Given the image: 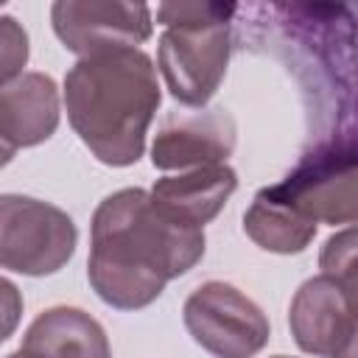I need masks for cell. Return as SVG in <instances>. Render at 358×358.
Instances as JSON below:
<instances>
[{"label": "cell", "mask_w": 358, "mask_h": 358, "mask_svg": "<svg viewBox=\"0 0 358 358\" xmlns=\"http://www.w3.org/2000/svg\"><path fill=\"white\" fill-rule=\"evenodd\" d=\"M28 62V34L17 25L14 17H0V81L8 84L22 76Z\"/></svg>", "instance_id": "9a60e30c"}, {"label": "cell", "mask_w": 358, "mask_h": 358, "mask_svg": "<svg viewBox=\"0 0 358 358\" xmlns=\"http://www.w3.org/2000/svg\"><path fill=\"white\" fill-rule=\"evenodd\" d=\"M238 126L224 106L168 112L151 143V162L159 171H193L224 165L235 151Z\"/></svg>", "instance_id": "ba28073f"}, {"label": "cell", "mask_w": 358, "mask_h": 358, "mask_svg": "<svg viewBox=\"0 0 358 358\" xmlns=\"http://www.w3.org/2000/svg\"><path fill=\"white\" fill-rule=\"evenodd\" d=\"M232 3H159L165 25L157 45V67L168 92L193 109H204L227 76L232 53Z\"/></svg>", "instance_id": "3957f363"}, {"label": "cell", "mask_w": 358, "mask_h": 358, "mask_svg": "<svg viewBox=\"0 0 358 358\" xmlns=\"http://www.w3.org/2000/svg\"><path fill=\"white\" fill-rule=\"evenodd\" d=\"M274 358H288V355H274Z\"/></svg>", "instance_id": "ac0fdd59"}, {"label": "cell", "mask_w": 358, "mask_h": 358, "mask_svg": "<svg viewBox=\"0 0 358 358\" xmlns=\"http://www.w3.org/2000/svg\"><path fill=\"white\" fill-rule=\"evenodd\" d=\"M243 232L266 252L299 255L316 235V221L296 213L271 187L257 190L249 210L243 213Z\"/></svg>", "instance_id": "4fadbf2b"}, {"label": "cell", "mask_w": 358, "mask_h": 358, "mask_svg": "<svg viewBox=\"0 0 358 358\" xmlns=\"http://www.w3.org/2000/svg\"><path fill=\"white\" fill-rule=\"evenodd\" d=\"M59 87L45 73H22L0 90V143L3 162L20 148L39 145L59 126Z\"/></svg>", "instance_id": "30bf717a"}, {"label": "cell", "mask_w": 358, "mask_h": 358, "mask_svg": "<svg viewBox=\"0 0 358 358\" xmlns=\"http://www.w3.org/2000/svg\"><path fill=\"white\" fill-rule=\"evenodd\" d=\"M162 92L157 67L140 48L78 59L64 76V109L78 140L112 168L134 165Z\"/></svg>", "instance_id": "7a4b0ae2"}, {"label": "cell", "mask_w": 358, "mask_h": 358, "mask_svg": "<svg viewBox=\"0 0 358 358\" xmlns=\"http://www.w3.org/2000/svg\"><path fill=\"white\" fill-rule=\"evenodd\" d=\"M268 187L316 224H358V137H322L282 182Z\"/></svg>", "instance_id": "277c9868"}, {"label": "cell", "mask_w": 358, "mask_h": 358, "mask_svg": "<svg viewBox=\"0 0 358 358\" xmlns=\"http://www.w3.org/2000/svg\"><path fill=\"white\" fill-rule=\"evenodd\" d=\"M319 268L336 282L350 313L358 319V224L330 235L319 252Z\"/></svg>", "instance_id": "5bb4252c"}, {"label": "cell", "mask_w": 358, "mask_h": 358, "mask_svg": "<svg viewBox=\"0 0 358 358\" xmlns=\"http://www.w3.org/2000/svg\"><path fill=\"white\" fill-rule=\"evenodd\" d=\"M182 322L190 338L213 358H252L271 336L260 305L224 280L193 288L182 305Z\"/></svg>", "instance_id": "8992f818"}, {"label": "cell", "mask_w": 358, "mask_h": 358, "mask_svg": "<svg viewBox=\"0 0 358 358\" xmlns=\"http://www.w3.org/2000/svg\"><path fill=\"white\" fill-rule=\"evenodd\" d=\"M235 187H238V176L224 162V165L193 168L176 176H162L154 182L151 199L179 224L204 229V224H210L224 210Z\"/></svg>", "instance_id": "7c38bea8"}, {"label": "cell", "mask_w": 358, "mask_h": 358, "mask_svg": "<svg viewBox=\"0 0 358 358\" xmlns=\"http://www.w3.org/2000/svg\"><path fill=\"white\" fill-rule=\"evenodd\" d=\"M20 358H112L106 330L81 308L42 310L25 330Z\"/></svg>", "instance_id": "8fae6325"}, {"label": "cell", "mask_w": 358, "mask_h": 358, "mask_svg": "<svg viewBox=\"0 0 358 358\" xmlns=\"http://www.w3.org/2000/svg\"><path fill=\"white\" fill-rule=\"evenodd\" d=\"M204 229L179 224L151 190L123 187L106 196L90 227L87 280L98 299L117 310H140L165 285L204 257Z\"/></svg>", "instance_id": "6da1fadb"}, {"label": "cell", "mask_w": 358, "mask_h": 358, "mask_svg": "<svg viewBox=\"0 0 358 358\" xmlns=\"http://www.w3.org/2000/svg\"><path fill=\"white\" fill-rule=\"evenodd\" d=\"M6 358H20V352H11V355H6Z\"/></svg>", "instance_id": "e0dca14e"}, {"label": "cell", "mask_w": 358, "mask_h": 358, "mask_svg": "<svg viewBox=\"0 0 358 358\" xmlns=\"http://www.w3.org/2000/svg\"><path fill=\"white\" fill-rule=\"evenodd\" d=\"M338 358H358V327H355V333H352V338H350V344L338 352Z\"/></svg>", "instance_id": "2e32d148"}, {"label": "cell", "mask_w": 358, "mask_h": 358, "mask_svg": "<svg viewBox=\"0 0 358 358\" xmlns=\"http://www.w3.org/2000/svg\"><path fill=\"white\" fill-rule=\"evenodd\" d=\"M288 327L302 352L313 358H338L350 344L358 319L350 313L336 282L319 274L296 288L288 308Z\"/></svg>", "instance_id": "9c48e42d"}, {"label": "cell", "mask_w": 358, "mask_h": 358, "mask_svg": "<svg viewBox=\"0 0 358 358\" xmlns=\"http://www.w3.org/2000/svg\"><path fill=\"white\" fill-rule=\"evenodd\" d=\"M76 243L78 229L62 207L17 193L0 199V263L6 271L56 274L73 257Z\"/></svg>", "instance_id": "5b68a950"}, {"label": "cell", "mask_w": 358, "mask_h": 358, "mask_svg": "<svg viewBox=\"0 0 358 358\" xmlns=\"http://www.w3.org/2000/svg\"><path fill=\"white\" fill-rule=\"evenodd\" d=\"M53 34L78 59L140 48L154 22L145 3L126 0H59L50 6Z\"/></svg>", "instance_id": "52a82bcc"}]
</instances>
